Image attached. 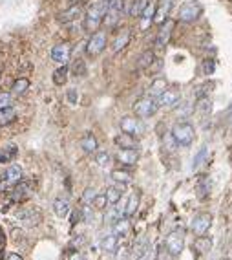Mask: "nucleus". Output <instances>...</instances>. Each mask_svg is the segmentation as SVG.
Instances as JSON below:
<instances>
[{
  "label": "nucleus",
  "mask_w": 232,
  "mask_h": 260,
  "mask_svg": "<svg viewBox=\"0 0 232 260\" xmlns=\"http://www.w3.org/2000/svg\"><path fill=\"white\" fill-rule=\"evenodd\" d=\"M110 2L112 0H97L95 4H91L90 9L86 11V17H84V30L86 32H97L99 26L103 24L104 13L108 9Z\"/></svg>",
  "instance_id": "obj_1"
},
{
  "label": "nucleus",
  "mask_w": 232,
  "mask_h": 260,
  "mask_svg": "<svg viewBox=\"0 0 232 260\" xmlns=\"http://www.w3.org/2000/svg\"><path fill=\"white\" fill-rule=\"evenodd\" d=\"M170 136L174 139L175 147H190L196 132H194V127L190 123H175Z\"/></svg>",
  "instance_id": "obj_2"
},
{
  "label": "nucleus",
  "mask_w": 232,
  "mask_h": 260,
  "mask_svg": "<svg viewBox=\"0 0 232 260\" xmlns=\"http://www.w3.org/2000/svg\"><path fill=\"white\" fill-rule=\"evenodd\" d=\"M203 13V6H201L200 2H196V0H190V2H185L183 6L179 7V11H177V19L181 22H194V20H198Z\"/></svg>",
  "instance_id": "obj_3"
},
{
  "label": "nucleus",
  "mask_w": 232,
  "mask_h": 260,
  "mask_svg": "<svg viewBox=\"0 0 232 260\" xmlns=\"http://www.w3.org/2000/svg\"><path fill=\"white\" fill-rule=\"evenodd\" d=\"M165 247L172 253V257H179L183 253V249H185V231L183 229H174L167 236Z\"/></svg>",
  "instance_id": "obj_4"
},
{
  "label": "nucleus",
  "mask_w": 232,
  "mask_h": 260,
  "mask_svg": "<svg viewBox=\"0 0 232 260\" xmlns=\"http://www.w3.org/2000/svg\"><path fill=\"white\" fill-rule=\"evenodd\" d=\"M159 104L154 98H141L137 99L136 104H134V112H136V117H141V119H146V117H152L157 112Z\"/></svg>",
  "instance_id": "obj_5"
},
{
  "label": "nucleus",
  "mask_w": 232,
  "mask_h": 260,
  "mask_svg": "<svg viewBox=\"0 0 232 260\" xmlns=\"http://www.w3.org/2000/svg\"><path fill=\"white\" fill-rule=\"evenodd\" d=\"M124 9V0H112L110 2L108 9H106V13H104V19L103 22L106 24V28H114L119 22L121 19V13H123Z\"/></svg>",
  "instance_id": "obj_6"
},
{
  "label": "nucleus",
  "mask_w": 232,
  "mask_h": 260,
  "mask_svg": "<svg viewBox=\"0 0 232 260\" xmlns=\"http://www.w3.org/2000/svg\"><path fill=\"white\" fill-rule=\"evenodd\" d=\"M104 48H106V33L104 32H95L90 37V40L86 42V53H88L90 57L101 55Z\"/></svg>",
  "instance_id": "obj_7"
},
{
  "label": "nucleus",
  "mask_w": 232,
  "mask_h": 260,
  "mask_svg": "<svg viewBox=\"0 0 232 260\" xmlns=\"http://www.w3.org/2000/svg\"><path fill=\"white\" fill-rule=\"evenodd\" d=\"M0 180H2V182H0V191L11 189L13 185L22 182V169H20L19 165H11V167H7L6 172L2 174Z\"/></svg>",
  "instance_id": "obj_8"
},
{
  "label": "nucleus",
  "mask_w": 232,
  "mask_h": 260,
  "mask_svg": "<svg viewBox=\"0 0 232 260\" xmlns=\"http://www.w3.org/2000/svg\"><path fill=\"white\" fill-rule=\"evenodd\" d=\"M212 226V215L210 213H200V215L194 216L192 220V231L196 236H201V234H206L208 229Z\"/></svg>",
  "instance_id": "obj_9"
},
{
  "label": "nucleus",
  "mask_w": 232,
  "mask_h": 260,
  "mask_svg": "<svg viewBox=\"0 0 232 260\" xmlns=\"http://www.w3.org/2000/svg\"><path fill=\"white\" fill-rule=\"evenodd\" d=\"M121 130H123L124 134H130V136H141L145 127H143L141 119H137V117H123L121 119Z\"/></svg>",
  "instance_id": "obj_10"
},
{
  "label": "nucleus",
  "mask_w": 232,
  "mask_h": 260,
  "mask_svg": "<svg viewBox=\"0 0 232 260\" xmlns=\"http://www.w3.org/2000/svg\"><path fill=\"white\" fill-rule=\"evenodd\" d=\"M157 101V104L159 106H168V108H174L175 104H179V101H181V94H179V90H165L159 96V98L155 99Z\"/></svg>",
  "instance_id": "obj_11"
},
{
  "label": "nucleus",
  "mask_w": 232,
  "mask_h": 260,
  "mask_svg": "<svg viewBox=\"0 0 232 260\" xmlns=\"http://www.w3.org/2000/svg\"><path fill=\"white\" fill-rule=\"evenodd\" d=\"M116 160L124 167H134L139 160V152L136 149H121L116 154Z\"/></svg>",
  "instance_id": "obj_12"
},
{
  "label": "nucleus",
  "mask_w": 232,
  "mask_h": 260,
  "mask_svg": "<svg viewBox=\"0 0 232 260\" xmlns=\"http://www.w3.org/2000/svg\"><path fill=\"white\" fill-rule=\"evenodd\" d=\"M81 15H83V6H81V4H75V6L68 7L66 11H62V13H58L57 20L60 22V24H68V22L77 20Z\"/></svg>",
  "instance_id": "obj_13"
},
{
  "label": "nucleus",
  "mask_w": 232,
  "mask_h": 260,
  "mask_svg": "<svg viewBox=\"0 0 232 260\" xmlns=\"http://www.w3.org/2000/svg\"><path fill=\"white\" fill-rule=\"evenodd\" d=\"M70 53H71V48L68 44H57L53 46L52 50V59L58 65H66L70 61Z\"/></svg>",
  "instance_id": "obj_14"
},
{
  "label": "nucleus",
  "mask_w": 232,
  "mask_h": 260,
  "mask_svg": "<svg viewBox=\"0 0 232 260\" xmlns=\"http://www.w3.org/2000/svg\"><path fill=\"white\" fill-rule=\"evenodd\" d=\"M19 220L26 226V228H35L40 222V213L37 209H26L19 215Z\"/></svg>",
  "instance_id": "obj_15"
},
{
  "label": "nucleus",
  "mask_w": 232,
  "mask_h": 260,
  "mask_svg": "<svg viewBox=\"0 0 232 260\" xmlns=\"http://www.w3.org/2000/svg\"><path fill=\"white\" fill-rule=\"evenodd\" d=\"M124 195V185H112V187L106 189V193H104V196H106V202L110 203V205H117V203L121 202V198H123Z\"/></svg>",
  "instance_id": "obj_16"
},
{
  "label": "nucleus",
  "mask_w": 232,
  "mask_h": 260,
  "mask_svg": "<svg viewBox=\"0 0 232 260\" xmlns=\"http://www.w3.org/2000/svg\"><path fill=\"white\" fill-rule=\"evenodd\" d=\"M29 198V187L26 183L19 182L17 185H13V191H11V200L15 203H20V202H26Z\"/></svg>",
  "instance_id": "obj_17"
},
{
  "label": "nucleus",
  "mask_w": 232,
  "mask_h": 260,
  "mask_svg": "<svg viewBox=\"0 0 232 260\" xmlns=\"http://www.w3.org/2000/svg\"><path fill=\"white\" fill-rule=\"evenodd\" d=\"M210 247H212V238L201 234V236H198L196 242L192 244V251H196L198 255H205L206 251H210Z\"/></svg>",
  "instance_id": "obj_18"
},
{
  "label": "nucleus",
  "mask_w": 232,
  "mask_h": 260,
  "mask_svg": "<svg viewBox=\"0 0 232 260\" xmlns=\"http://www.w3.org/2000/svg\"><path fill=\"white\" fill-rule=\"evenodd\" d=\"M130 37H132V33H130V30H123V32H121V33H119V35H117V37H116V40H114V46H112V52H114V53L123 52L124 48L128 46Z\"/></svg>",
  "instance_id": "obj_19"
},
{
  "label": "nucleus",
  "mask_w": 232,
  "mask_h": 260,
  "mask_svg": "<svg viewBox=\"0 0 232 260\" xmlns=\"http://www.w3.org/2000/svg\"><path fill=\"white\" fill-rule=\"evenodd\" d=\"M139 200H141V196H139V193H137V191L130 195L128 202L123 205V213H124V216H126V218H130V216L136 215L137 207H139Z\"/></svg>",
  "instance_id": "obj_20"
},
{
  "label": "nucleus",
  "mask_w": 232,
  "mask_h": 260,
  "mask_svg": "<svg viewBox=\"0 0 232 260\" xmlns=\"http://www.w3.org/2000/svg\"><path fill=\"white\" fill-rule=\"evenodd\" d=\"M170 6H172V2L170 0H163L161 4L157 6V9H154V20L155 24H163L165 20H167V15L170 11Z\"/></svg>",
  "instance_id": "obj_21"
},
{
  "label": "nucleus",
  "mask_w": 232,
  "mask_h": 260,
  "mask_svg": "<svg viewBox=\"0 0 232 260\" xmlns=\"http://www.w3.org/2000/svg\"><path fill=\"white\" fill-rule=\"evenodd\" d=\"M119 246V236L116 233H110L106 236H103V240H101V249H103L104 253H114Z\"/></svg>",
  "instance_id": "obj_22"
},
{
  "label": "nucleus",
  "mask_w": 232,
  "mask_h": 260,
  "mask_svg": "<svg viewBox=\"0 0 232 260\" xmlns=\"http://www.w3.org/2000/svg\"><path fill=\"white\" fill-rule=\"evenodd\" d=\"M163 24H165V26L161 28V32L157 33V39H155V46H159V48H163V46L168 42L170 33H172V28H174V24H172L170 20H165Z\"/></svg>",
  "instance_id": "obj_23"
},
{
  "label": "nucleus",
  "mask_w": 232,
  "mask_h": 260,
  "mask_svg": "<svg viewBox=\"0 0 232 260\" xmlns=\"http://www.w3.org/2000/svg\"><path fill=\"white\" fill-rule=\"evenodd\" d=\"M53 213L58 216V218H66L70 215V202L66 198H57L53 202Z\"/></svg>",
  "instance_id": "obj_24"
},
{
  "label": "nucleus",
  "mask_w": 232,
  "mask_h": 260,
  "mask_svg": "<svg viewBox=\"0 0 232 260\" xmlns=\"http://www.w3.org/2000/svg\"><path fill=\"white\" fill-rule=\"evenodd\" d=\"M165 90H167V79L157 77V79L154 81V83L150 85V88H148V98L157 99Z\"/></svg>",
  "instance_id": "obj_25"
},
{
  "label": "nucleus",
  "mask_w": 232,
  "mask_h": 260,
  "mask_svg": "<svg viewBox=\"0 0 232 260\" xmlns=\"http://www.w3.org/2000/svg\"><path fill=\"white\" fill-rule=\"evenodd\" d=\"M116 141V145L119 147V149H136V136H130V134H119V136L114 139Z\"/></svg>",
  "instance_id": "obj_26"
},
{
  "label": "nucleus",
  "mask_w": 232,
  "mask_h": 260,
  "mask_svg": "<svg viewBox=\"0 0 232 260\" xmlns=\"http://www.w3.org/2000/svg\"><path fill=\"white\" fill-rule=\"evenodd\" d=\"M81 147H83V150L86 152V154H93V152H97V139H95V136H93L91 132H88V134L83 137Z\"/></svg>",
  "instance_id": "obj_27"
},
{
  "label": "nucleus",
  "mask_w": 232,
  "mask_h": 260,
  "mask_svg": "<svg viewBox=\"0 0 232 260\" xmlns=\"http://www.w3.org/2000/svg\"><path fill=\"white\" fill-rule=\"evenodd\" d=\"M208 180H206V176H200L198 178V183H196V193H198V198L200 200H206L208 198Z\"/></svg>",
  "instance_id": "obj_28"
},
{
  "label": "nucleus",
  "mask_w": 232,
  "mask_h": 260,
  "mask_svg": "<svg viewBox=\"0 0 232 260\" xmlns=\"http://www.w3.org/2000/svg\"><path fill=\"white\" fill-rule=\"evenodd\" d=\"M123 216H124L123 205H121V207H112V209L108 211V213L104 215V222H106L108 226H114V224H116L117 220H121Z\"/></svg>",
  "instance_id": "obj_29"
},
{
  "label": "nucleus",
  "mask_w": 232,
  "mask_h": 260,
  "mask_svg": "<svg viewBox=\"0 0 232 260\" xmlns=\"http://www.w3.org/2000/svg\"><path fill=\"white\" fill-rule=\"evenodd\" d=\"M114 233L117 234V236H126L128 234V231H130V222H128V218L126 216H123L121 220H117L114 226Z\"/></svg>",
  "instance_id": "obj_30"
},
{
  "label": "nucleus",
  "mask_w": 232,
  "mask_h": 260,
  "mask_svg": "<svg viewBox=\"0 0 232 260\" xmlns=\"http://www.w3.org/2000/svg\"><path fill=\"white\" fill-rule=\"evenodd\" d=\"M17 156V145H6L4 149H0V163H9Z\"/></svg>",
  "instance_id": "obj_31"
},
{
  "label": "nucleus",
  "mask_w": 232,
  "mask_h": 260,
  "mask_svg": "<svg viewBox=\"0 0 232 260\" xmlns=\"http://www.w3.org/2000/svg\"><path fill=\"white\" fill-rule=\"evenodd\" d=\"M68 66H60L58 70H55V73H53V83L55 85H58V86H62V85H66V81H68Z\"/></svg>",
  "instance_id": "obj_32"
},
{
  "label": "nucleus",
  "mask_w": 232,
  "mask_h": 260,
  "mask_svg": "<svg viewBox=\"0 0 232 260\" xmlns=\"http://www.w3.org/2000/svg\"><path fill=\"white\" fill-rule=\"evenodd\" d=\"M155 61V55H154V52H145L141 55V57H139V63H137V68H139V70H145V68H150V66H152V63H154Z\"/></svg>",
  "instance_id": "obj_33"
},
{
  "label": "nucleus",
  "mask_w": 232,
  "mask_h": 260,
  "mask_svg": "<svg viewBox=\"0 0 232 260\" xmlns=\"http://www.w3.org/2000/svg\"><path fill=\"white\" fill-rule=\"evenodd\" d=\"M112 180L117 183H121V185H126V183H130V180H132V176H130V172H126V170H112Z\"/></svg>",
  "instance_id": "obj_34"
},
{
  "label": "nucleus",
  "mask_w": 232,
  "mask_h": 260,
  "mask_svg": "<svg viewBox=\"0 0 232 260\" xmlns=\"http://www.w3.org/2000/svg\"><path fill=\"white\" fill-rule=\"evenodd\" d=\"M28 88H29V81H28L26 77H20V79H17V81L13 83V94H17V96L26 94Z\"/></svg>",
  "instance_id": "obj_35"
},
{
  "label": "nucleus",
  "mask_w": 232,
  "mask_h": 260,
  "mask_svg": "<svg viewBox=\"0 0 232 260\" xmlns=\"http://www.w3.org/2000/svg\"><path fill=\"white\" fill-rule=\"evenodd\" d=\"M141 19H143L141 28H143V30H146V28L152 24V20H154V6H146V7H145V11L141 13Z\"/></svg>",
  "instance_id": "obj_36"
},
{
  "label": "nucleus",
  "mask_w": 232,
  "mask_h": 260,
  "mask_svg": "<svg viewBox=\"0 0 232 260\" xmlns=\"http://www.w3.org/2000/svg\"><path fill=\"white\" fill-rule=\"evenodd\" d=\"M146 6H148V0H134V4H132V9H130V15L139 19Z\"/></svg>",
  "instance_id": "obj_37"
},
{
  "label": "nucleus",
  "mask_w": 232,
  "mask_h": 260,
  "mask_svg": "<svg viewBox=\"0 0 232 260\" xmlns=\"http://www.w3.org/2000/svg\"><path fill=\"white\" fill-rule=\"evenodd\" d=\"M15 119V108L7 106V108H0V125H7Z\"/></svg>",
  "instance_id": "obj_38"
},
{
  "label": "nucleus",
  "mask_w": 232,
  "mask_h": 260,
  "mask_svg": "<svg viewBox=\"0 0 232 260\" xmlns=\"http://www.w3.org/2000/svg\"><path fill=\"white\" fill-rule=\"evenodd\" d=\"M114 255H116V260H128L130 255H132V249H130L128 244H121V246H117Z\"/></svg>",
  "instance_id": "obj_39"
},
{
  "label": "nucleus",
  "mask_w": 232,
  "mask_h": 260,
  "mask_svg": "<svg viewBox=\"0 0 232 260\" xmlns=\"http://www.w3.org/2000/svg\"><path fill=\"white\" fill-rule=\"evenodd\" d=\"M71 72H73L75 77H83V75H86V65H84L83 59H77V61L71 65Z\"/></svg>",
  "instance_id": "obj_40"
},
{
  "label": "nucleus",
  "mask_w": 232,
  "mask_h": 260,
  "mask_svg": "<svg viewBox=\"0 0 232 260\" xmlns=\"http://www.w3.org/2000/svg\"><path fill=\"white\" fill-rule=\"evenodd\" d=\"M174 259L175 257H172V253H170L165 246L159 247V251H157V255H155V260H174Z\"/></svg>",
  "instance_id": "obj_41"
},
{
  "label": "nucleus",
  "mask_w": 232,
  "mask_h": 260,
  "mask_svg": "<svg viewBox=\"0 0 232 260\" xmlns=\"http://www.w3.org/2000/svg\"><path fill=\"white\" fill-rule=\"evenodd\" d=\"M97 196L95 189H86L83 195V203L84 205H91V202H93V198Z\"/></svg>",
  "instance_id": "obj_42"
},
{
  "label": "nucleus",
  "mask_w": 232,
  "mask_h": 260,
  "mask_svg": "<svg viewBox=\"0 0 232 260\" xmlns=\"http://www.w3.org/2000/svg\"><path fill=\"white\" fill-rule=\"evenodd\" d=\"M13 106V96L11 94H0V108Z\"/></svg>",
  "instance_id": "obj_43"
},
{
  "label": "nucleus",
  "mask_w": 232,
  "mask_h": 260,
  "mask_svg": "<svg viewBox=\"0 0 232 260\" xmlns=\"http://www.w3.org/2000/svg\"><path fill=\"white\" fill-rule=\"evenodd\" d=\"M95 162H97V165H101V167H104V165H108V163H110V154H108V152H104V150H101V152H97Z\"/></svg>",
  "instance_id": "obj_44"
},
{
  "label": "nucleus",
  "mask_w": 232,
  "mask_h": 260,
  "mask_svg": "<svg viewBox=\"0 0 232 260\" xmlns=\"http://www.w3.org/2000/svg\"><path fill=\"white\" fill-rule=\"evenodd\" d=\"M210 101H208V99H205V98H201L200 101H198V104H196V108H198V110L200 112H210V108H212V106H210Z\"/></svg>",
  "instance_id": "obj_45"
},
{
  "label": "nucleus",
  "mask_w": 232,
  "mask_h": 260,
  "mask_svg": "<svg viewBox=\"0 0 232 260\" xmlns=\"http://www.w3.org/2000/svg\"><path fill=\"white\" fill-rule=\"evenodd\" d=\"M205 158H206V149H201V150H200V154L194 158L192 169L196 170L198 167H200V165H203V160H205Z\"/></svg>",
  "instance_id": "obj_46"
},
{
  "label": "nucleus",
  "mask_w": 232,
  "mask_h": 260,
  "mask_svg": "<svg viewBox=\"0 0 232 260\" xmlns=\"http://www.w3.org/2000/svg\"><path fill=\"white\" fill-rule=\"evenodd\" d=\"M106 196L104 195H97L95 198H93V202H91V207H97V209H104V205H106Z\"/></svg>",
  "instance_id": "obj_47"
},
{
  "label": "nucleus",
  "mask_w": 232,
  "mask_h": 260,
  "mask_svg": "<svg viewBox=\"0 0 232 260\" xmlns=\"http://www.w3.org/2000/svg\"><path fill=\"white\" fill-rule=\"evenodd\" d=\"M68 101H70L71 104L77 103V92H75V90H70V92H68Z\"/></svg>",
  "instance_id": "obj_48"
},
{
  "label": "nucleus",
  "mask_w": 232,
  "mask_h": 260,
  "mask_svg": "<svg viewBox=\"0 0 232 260\" xmlns=\"http://www.w3.org/2000/svg\"><path fill=\"white\" fill-rule=\"evenodd\" d=\"M70 260H84V257H83V253H81V251H71Z\"/></svg>",
  "instance_id": "obj_49"
},
{
  "label": "nucleus",
  "mask_w": 232,
  "mask_h": 260,
  "mask_svg": "<svg viewBox=\"0 0 232 260\" xmlns=\"http://www.w3.org/2000/svg\"><path fill=\"white\" fill-rule=\"evenodd\" d=\"M6 260H24V259H22L20 255H17V253H9V255H7Z\"/></svg>",
  "instance_id": "obj_50"
},
{
  "label": "nucleus",
  "mask_w": 232,
  "mask_h": 260,
  "mask_svg": "<svg viewBox=\"0 0 232 260\" xmlns=\"http://www.w3.org/2000/svg\"><path fill=\"white\" fill-rule=\"evenodd\" d=\"M205 72L212 73L214 72V63H205Z\"/></svg>",
  "instance_id": "obj_51"
}]
</instances>
